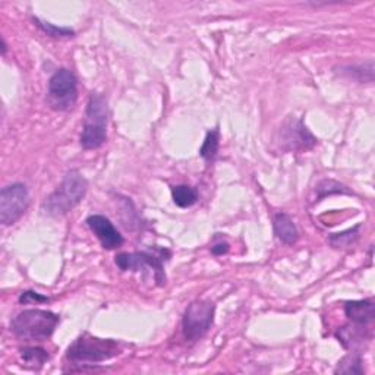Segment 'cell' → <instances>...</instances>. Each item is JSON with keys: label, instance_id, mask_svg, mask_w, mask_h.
<instances>
[{"label": "cell", "instance_id": "6da1fadb", "mask_svg": "<svg viewBox=\"0 0 375 375\" xmlns=\"http://www.w3.org/2000/svg\"><path fill=\"white\" fill-rule=\"evenodd\" d=\"M120 353L118 343L112 339H99L90 334L78 337L68 348L66 361L69 365L85 367L108 361Z\"/></svg>", "mask_w": 375, "mask_h": 375}, {"label": "cell", "instance_id": "7a4b0ae2", "mask_svg": "<svg viewBox=\"0 0 375 375\" xmlns=\"http://www.w3.org/2000/svg\"><path fill=\"white\" fill-rule=\"evenodd\" d=\"M59 324V317L50 311L25 309L10 323V332L24 340H47Z\"/></svg>", "mask_w": 375, "mask_h": 375}, {"label": "cell", "instance_id": "3957f363", "mask_svg": "<svg viewBox=\"0 0 375 375\" xmlns=\"http://www.w3.org/2000/svg\"><path fill=\"white\" fill-rule=\"evenodd\" d=\"M88 183L78 170H71L66 174L64 182L57 190L45 199L44 210L50 215L59 217L69 213L75 206L80 204L85 197Z\"/></svg>", "mask_w": 375, "mask_h": 375}, {"label": "cell", "instance_id": "277c9868", "mask_svg": "<svg viewBox=\"0 0 375 375\" xmlns=\"http://www.w3.org/2000/svg\"><path fill=\"white\" fill-rule=\"evenodd\" d=\"M108 107L106 99L99 92H92L87 106V119L81 134V146L85 150H96L104 144L107 138L106 127Z\"/></svg>", "mask_w": 375, "mask_h": 375}, {"label": "cell", "instance_id": "5b68a950", "mask_svg": "<svg viewBox=\"0 0 375 375\" xmlns=\"http://www.w3.org/2000/svg\"><path fill=\"white\" fill-rule=\"evenodd\" d=\"M76 97L78 90L73 72L65 68L56 71L49 81V94H47L50 107L57 112H68L75 106Z\"/></svg>", "mask_w": 375, "mask_h": 375}, {"label": "cell", "instance_id": "8992f818", "mask_svg": "<svg viewBox=\"0 0 375 375\" xmlns=\"http://www.w3.org/2000/svg\"><path fill=\"white\" fill-rule=\"evenodd\" d=\"M215 306L210 301H195L186 308L182 330L186 340L195 341L204 336L213 324Z\"/></svg>", "mask_w": 375, "mask_h": 375}, {"label": "cell", "instance_id": "52a82bcc", "mask_svg": "<svg viewBox=\"0 0 375 375\" xmlns=\"http://www.w3.org/2000/svg\"><path fill=\"white\" fill-rule=\"evenodd\" d=\"M29 204V194L22 183H12L5 186L0 192V222L3 226L17 223L27 211Z\"/></svg>", "mask_w": 375, "mask_h": 375}, {"label": "cell", "instance_id": "ba28073f", "mask_svg": "<svg viewBox=\"0 0 375 375\" xmlns=\"http://www.w3.org/2000/svg\"><path fill=\"white\" fill-rule=\"evenodd\" d=\"M166 255H170L164 249H160L159 255L153 253H135V254H119L116 257V265L123 271H141L146 267H150L155 271V280L159 285L166 283V276L163 271V261H166Z\"/></svg>", "mask_w": 375, "mask_h": 375}, {"label": "cell", "instance_id": "9c48e42d", "mask_svg": "<svg viewBox=\"0 0 375 375\" xmlns=\"http://www.w3.org/2000/svg\"><path fill=\"white\" fill-rule=\"evenodd\" d=\"M87 225L101 242L104 249H118L123 243L122 234L107 217L94 214L87 218Z\"/></svg>", "mask_w": 375, "mask_h": 375}, {"label": "cell", "instance_id": "30bf717a", "mask_svg": "<svg viewBox=\"0 0 375 375\" xmlns=\"http://www.w3.org/2000/svg\"><path fill=\"white\" fill-rule=\"evenodd\" d=\"M346 317L358 325H368L375 318V305L372 299L348 302L345 306Z\"/></svg>", "mask_w": 375, "mask_h": 375}, {"label": "cell", "instance_id": "8fae6325", "mask_svg": "<svg viewBox=\"0 0 375 375\" xmlns=\"http://www.w3.org/2000/svg\"><path fill=\"white\" fill-rule=\"evenodd\" d=\"M276 236L286 245H293L299 239V232L293 223L292 217L286 213H277L273 220Z\"/></svg>", "mask_w": 375, "mask_h": 375}, {"label": "cell", "instance_id": "7c38bea8", "mask_svg": "<svg viewBox=\"0 0 375 375\" xmlns=\"http://www.w3.org/2000/svg\"><path fill=\"white\" fill-rule=\"evenodd\" d=\"M285 141L290 143V150H309L317 144V139L308 132L301 120L296 123L293 122L292 127L288 129V136Z\"/></svg>", "mask_w": 375, "mask_h": 375}, {"label": "cell", "instance_id": "4fadbf2b", "mask_svg": "<svg viewBox=\"0 0 375 375\" xmlns=\"http://www.w3.org/2000/svg\"><path fill=\"white\" fill-rule=\"evenodd\" d=\"M22 365L29 369H40L47 361H49V353L41 348H24L20 351Z\"/></svg>", "mask_w": 375, "mask_h": 375}, {"label": "cell", "instance_id": "5bb4252c", "mask_svg": "<svg viewBox=\"0 0 375 375\" xmlns=\"http://www.w3.org/2000/svg\"><path fill=\"white\" fill-rule=\"evenodd\" d=\"M171 197H174L175 204L181 208H188L194 206L198 201V192L195 188L190 185H178L171 188Z\"/></svg>", "mask_w": 375, "mask_h": 375}, {"label": "cell", "instance_id": "9a60e30c", "mask_svg": "<svg viewBox=\"0 0 375 375\" xmlns=\"http://www.w3.org/2000/svg\"><path fill=\"white\" fill-rule=\"evenodd\" d=\"M362 372H364L362 359L361 355L356 352L346 355L336 368V374H362Z\"/></svg>", "mask_w": 375, "mask_h": 375}, {"label": "cell", "instance_id": "2e32d148", "mask_svg": "<svg viewBox=\"0 0 375 375\" xmlns=\"http://www.w3.org/2000/svg\"><path fill=\"white\" fill-rule=\"evenodd\" d=\"M218 141H220V132H218V129H213L207 132L204 144H202L199 150L201 157L206 162H211L215 159V155L218 153Z\"/></svg>", "mask_w": 375, "mask_h": 375}, {"label": "cell", "instance_id": "e0dca14e", "mask_svg": "<svg viewBox=\"0 0 375 375\" xmlns=\"http://www.w3.org/2000/svg\"><path fill=\"white\" fill-rule=\"evenodd\" d=\"M358 232H359V226L349 229L346 232L334 233L330 238H328V242L332 243L333 248H346L358 239Z\"/></svg>", "mask_w": 375, "mask_h": 375}, {"label": "cell", "instance_id": "ac0fdd59", "mask_svg": "<svg viewBox=\"0 0 375 375\" xmlns=\"http://www.w3.org/2000/svg\"><path fill=\"white\" fill-rule=\"evenodd\" d=\"M33 21L37 24V27L40 29H43L47 36L55 37V38H64V37H72L73 36V29L71 28H62V27H56L50 22L41 21L40 18H33Z\"/></svg>", "mask_w": 375, "mask_h": 375}, {"label": "cell", "instance_id": "d6986e66", "mask_svg": "<svg viewBox=\"0 0 375 375\" xmlns=\"http://www.w3.org/2000/svg\"><path fill=\"white\" fill-rule=\"evenodd\" d=\"M20 302L21 304H33V302H49V298L47 296H43L37 292H24L21 296H20Z\"/></svg>", "mask_w": 375, "mask_h": 375}, {"label": "cell", "instance_id": "ffe728a7", "mask_svg": "<svg viewBox=\"0 0 375 375\" xmlns=\"http://www.w3.org/2000/svg\"><path fill=\"white\" fill-rule=\"evenodd\" d=\"M229 251V243L227 242H220V243H217L211 248V253L214 255H223Z\"/></svg>", "mask_w": 375, "mask_h": 375}, {"label": "cell", "instance_id": "44dd1931", "mask_svg": "<svg viewBox=\"0 0 375 375\" xmlns=\"http://www.w3.org/2000/svg\"><path fill=\"white\" fill-rule=\"evenodd\" d=\"M6 49H8V45H6V41L2 38V55L6 53Z\"/></svg>", "mask_w": 375, "mask_h": 375}]
</instances>
